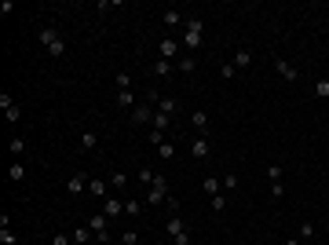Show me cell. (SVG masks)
I'll return each instance as SVG.
<instances>
[{"label": "cell", "instance_id": "6da1fadb", "mask_svg": "<svg viewBox=\"0 0 329 245\" xmlns=\"http://www.w3.org/2000/svg\"><path fill=\"white\" fill-rule=\"evenodd\" d=\"M201 44H205V22H201L198 15H191V19L183 22V48H191V52H198Z\"/></svg>", "mask_w": 329, "mask_h": 245}, {"label": "cell", "instance_id": "7a4b0ae2", "mask_svg": "<svg viewBox=\"0 0 329 245\" xmlns=\"http://www.w3.org/2000/svg\"><path fill=\"white\" fill-rule=\"evenodd\" d=\"M37 40L44 44V48H48V55H52V59H62V55H66V40H62L59 29H52V26L37 29Z\"/></svg>", "mask_w": 329, "mask_h": 245}, {"label": "cell", "instance_id": "3957f363", "mask_svg": "<svg viewBox=\"0 0 329 245\" xmlns=\"http://www.w3.org/2000/svg\"><path fill=\"white\" fill-rule=\"evenodd\" d=\"M165 231H168L172 245H191V231H186V227H183L179 212H168V220H165Z\"/></svg>", "mask_w": 329, "mask_h": 245}, {"label": "cell", "instance_id": "277c9868", "mask_svg": "<svg viewBox=\"0 0 329 245\" xmlns=\"http://www.w3.org/2000/svg\"><path fill=\"white\" fill-rule=\"evenodd\" d=\"M165 202H168V179L154 176V183L147 187V205H165Z\"/></svg>", "mask_w": 329, "mask_h": 245}, {"label": "cell", "instance_id": "5b68a950", "mask_svg": "<svg viewBox=\"0 0 329 245\" xmlns=\"http://www.w3.org/2000/svg\"><path fill=\"white\" fill-rule=\"evenodd\" d=\"M0 110H4V117H8V125H19L22 121V106L15 103L8 91H0Z\"/></svg>", "mask_w": 329, "mask_h": 245}, {"label": "cell", "instance_id": "8992f818", "mask_svg": "<svg viewBox=\"0 0 329 245\" xmlns=\"http://www.w3.org/2000/svg\"><path fill=\"white\" fill-rule=\"evenodd\" d=\"M110 190H114V187H110V179H99V176H88V194L96 198V202H106V198H110Z\"/></svg>", "mask_w": 329, "mask_h": 245}, {"label": "cell", "instance_id": "52a82bcc", "mask_svg": "<svg viewBox=\"0 0 329 245\" xmlns=\"http://www.w3.org/2000/svg\"><path fill=\"white\" fill-rule=\"evenodd\" d=\"M106 220H110V216H103V212H96V216L88 220V227H91V234H96V241H99V245H106V241H110V231H106Z\"/></svg>", "mask_w": 329, "mask_h": 245}, {"label": "cell", "instance_id": "ba28073f", "mask_svg": "<svg viewBox=\"0 0 329 245\" xmlns=\"http://www.w3.org/2000/svg\"><path fill=\"white\" fill-rule=\"evenodd\" d=\"M274 70H278V77H281V81H289V84H293V81H300V70H296L293 63H286V59H274Z\"/></svg>", "mask_w": 329, "mask_h": 245}, {"label": "cell", "instance_id": "9c48e42d", "mask_svg": "<svg viewBox=\"0 0 329 245\" xmlns=\"http://www.w3.org/2000/svg\"><path fill=\"white\" fill-rule=\"evenodd\" d=\"M154 110H158L154 103H139L135 110H132V121H135V125H150V121H154Z\"/></svg>", "mask_w": 329, "mask_h": 245}, {"label": "cell", "instance_id": "30bf717a", "mask_svg": "<svg viewBox=\"0 0 329 245\" xmlns=\"http://www.w3.org/2000/svg\"><path fill=\"white\" fill-rule=\"evenodd\" d=\"M191 154H194L198 161H205V158L212 154V143H209V135H198V139L191 143Z\"/></svg>", "mask_w": 329, "mask_h": 245}, {"label": "cell", "instance_id": "8fae6325", "mask_svg": "<svg viewBox=\"0 0 329 245\" xmlns=\"http://www.w3.org/2000/svg\"><path fill=\"white\" fill-rule=\"evenodd\" d=\"M191 128L198 135H209V114L205 110H191Z\"/></svg>", "mask_w": 329, "mask_h": 245}, {"label": "cell", "instance_id": "7c38bea8", "mask_svg": "<svg viewBox=\"0 0 329 245\" xmlns=\"http://www.w3.org/2000/svg\"><path fill=\"white\" fill-rule=\"evenodd\" d=\"M158 52H161V59H176L179 55V40H172V37H165V40H158Z\"/></svg>", "mask_w": 329, "mask_h": 245}, {"label": "cell", "instance_id": "4fadbf2b", "mask_svg": "<svg viewBox=\"0 0 329 245\" xmlns=\"http://www.w3.org/2000/svg\"><path fill=\"white\" fill-rule=\"evenodd\" d=\"M121 212H124V202H121L117 194H110L106 202H103V216H121Z\"/></svg>", "mask_w": 329, "mask_h": 245}, {"label": "cell", "instance_id": "5bb4252c", "mask_svg": "<svg viewBox=\"0 0 329 245\" xmlns=\"http://www.w3.org/2000/svg\"><path fill=\"white\" fill-rule=\"evenodd\" d=\"M66 190H70V194H84V190H88V176H84V172L70 176V179H66Z\"/></svg>", "mask_w": 329, "mask_h": 245}, {"label": "cell", "instance_id": "9a60e30c", "mask_svg": "<svg viewBox=\"0 0 329 245\" xmlns=\"http://www.w3.org/2000/svg\"><path fill=\"white\" fill-rule=\"evenodd\" d=\"M230 63H234V70H249V66H253V52H249V48H238Z\"/></svg>", "mask_w": 329, "mask_h": 245}, {"label": "cell", "instance_id": "2e32d148", "mask_svg": "<svg viewBox=\"0 0 329 245\" xmlns=\"http://www.w3.org/2000/svg\"><path fill=\"white\" fill-rule=\"evenodd\" d=\"M117 106H121V110H135V106H139V99L132 95V91H117V99H114Z\"/></svg>", "mask_w": 329, "mask_h": 245}, {"label": "cell", "instance_id": "e0dca14e", "mask_svg": "<svg viewBox=\"0 0 329 245\" xmlns=\"http://www.w3.org/2000/svg\"><path fill=\"white\" fill-rule=\"evenodd\" d=\"M8 179H11V183H22V179H26V165H22V161H11V165H8Z\"/></svg>", "mask_w": 329, "mask_h": 245}, {"label": "cell", "instance_id": "ac0fdd59", "mask_svg": "<svg viewBox=\"0 0 329 245\" xmlns=\"http://www.w3.org/2000/svg\"><path fill=\"white\" fill-rule=\"evenodd\" d=\"M8 150H11V158L19 161V158L26 154V139H22V135H11V143H8Z\"/></svg>", "mask_w": 329, "mask_h": 245}, {"label": "cell", "instance_id": "d6986e66", "mask_svg": "<svg viewBox=\"0 0 329 245\" xmlns=\"http://www.w3.org/2000/svg\"><path fill=\"white\" fill-rule=\"evenodd\" d=\"M201 187H205V194H209V198H216V194H223V183H219L216 176H205V183H201Z\"/></svg>", "mask_w": 329, "mask_h": 245}, {"label": "cell", "instance_id": "ffe728a7", "mask_svg": "<svg viewBox=\"0 0 329 245\" xmlns=\"http://www.w3.org/2000/svg\"><path fill=\"white\" fill-rule=\"evenodd\" d=\"M91 238H96V234H91V227L84 223V227H77V231H73V245H88Z\"/></svg>", "mask_w": 329, "mask_h": 245}, {"label": "cell", "instance_id": "44dd1931", "mask_svg": "<svg viewBox=\"0 0 329 245\" xmlns=\"http://www.w3.org/2000/svg\"><path fill=\"white\" fill-rule=\"evenodd\" d=\"M150 125L158 128V132H161V128H168V125H172V114H165V110H154V121H150Z\"/></svg>", "mask_w": 329, "mask_h": 245}, {"label": "cell", "instance_id": "7402d4cb", "mask_svg": "<svg viewBox=\"0 0 329 245\" xmlns=\"http://www.w3.org/2000/svg\"><path fill=\"white\" fill-rule=\"evenodd\" d=\"M0 245H15V234L8 227V216H0Z\"/></svg>", "mask_w": 329, "mask_h": 245}, {"label": "cell", "instance_id": "603a6c76", "mask_svg": "<svg viewBox=\"0 0 329 245\" xmlns=\"http://www.w3.org/2000/svg\"><path fill=\"white\" fill-rule=\"evenodd\" d=\"M172 70H176V66H172L168 59H158V63H154V77H168Z\"/></svg>", "mask_w": 329, "mask_h": 245}, {"label": "cell", "instance_id": "cb8c5ba5", "mask_svg": "<svg viewBox=\"0 0 329 245\" xmlns=\"http://www.w3.org/2000/svg\"><path fill=\"white\" fill-rule=\"evenodd\" d=\"M161 19H165V26H183V22H186V19H183V15H179L176 8H168V11L161 15Z\"/></svg>", "mask_w": 329, "mask_h": 245}, {"label": "cell", "instance_id": "d4e9b609", "mask_svg": "<svg viewBox=\"0 0 329 245\" xmlns=\"http://www.w3.org/2000/svg\"><path fill=\"white\" fill-rule=\"evenodd\" d=\"M176 70H183V73H194V70H198L194 55H179V66H176Z\"/></svg>", "mask_w": 329, "mask_h": 245}, {"label": "cell", "instance_id": "484cf974", "mask_svg": "<svg viewBox=\"0 0 329 245\" xmlns=\"http://www.w3.org/2000/svg\"><path fill=\"white\" fill-rule=\"evenodd\" d=\"M311 238H315V223H311V220H304V223H300V241L307 245Z\"/></svg>", "mask_w": 329, "mask_h": 245}, {"label": "cell", "instance_id": "4316f807", "mask_svg": "<svg viewBox=\"0 0 329 245\" xmlns=\"http://www.w3.org/2000/svg\"><path fill=\"white\" fill-rule=\"evenodd\" d=\"M81 146H84V150H96V146H99V135H96V132H84V135H81Z\"/></svg>", "mask_w": 329, "mask_h": 245}, {"label": "cell", "instance_id": "83f0119b", "mask_svg": "<svg viewBox=\"0 0 329 245\" xmlns=\"http://www.w3.org/2000/svg\"><path fill=\"white\" fill-rule=\"evenodd\" d=\"M158 110H165V114H176V99H168V95H158Z\"/></svg>", "mask_w": 329, "mask_h": 245}, {"label": "cell", "instance_id": "f1b7e54d", "mask_svg": "<svg viewBox=\"0 0 329 245\" xmlns=\"http://www.w3.org/2000/svg\"><path fill=\"white\" fill-rule=\"evenodd\" d=\"M315 95H318V99H329V81H325V77L315 81Z\"/></svg>", "mask_w": 329, "mask_h": 245}, {"label": "cell", "instance_id": "f546056e", "mask_svg": "<svg viewBox=\"0 0 329 245\" xmlns=\"http://www.w3.org/2000/svg\"><path fill=\"white\" fill-rule=\"evenodd\" d=\"M117 91H132V77H128V73H117Z\"/></svg>", "mask_w": 329, "mask_h": 245}, {"label": "cell", "instance_id": "4dcf8cb0", "mask_svg": "<svg viewBox=\"0 0 329 245\" xmlns=\"http://www.w3.org/2000/svg\"><path fill=\"white\" fill-rule=\"evenodd\" d=\"M158 154H161V158H165V161H172V158H176V146H172V143H168V139H165V143H161V146H158Z\"/></svg>", "mask_w": 329, "mask_h": 245}, {"label": "cell", "instance_id": "1f68e13d", "mask_svg": "<svg viewBox=\"0 0 329 245\" xmlns=\"http://www.w3.org/2000/svg\"><path fill=\"white\" fill-rule=\"evenodd\" d=\"M110 187H114V190L128 187V183H124V172H110Z\"/></svg>", "mask_w": 329, "mask_h": 245}, {"label": "cell", "instance_id": "d6a6232c", "mask_svg": "<svg viewBox=\"0 0 329 245\" xmlns=\"http://www.w3.org/2000/svg\"><path fill=\"white\" fill-rule=\"evenodd\" d=\"M267 179L271 183H281V165H267Z\"/></svg>", "mask_w": 329, "mask_h": 245}, {"label": "cell", "instance_id": "836d02e7", "mask_svg": "<svg viewBox=\"0 0 329 245\" xmlns=\"http://www.w3.org/2000/svg\"><path fill=\"white\" fill-rule=\"evenodd\" d=\"M154 176H158V172H150V168H139V183H143V187H150Z\"/></svg>", "mask_w": 329, "mask_h": 245}, {"label": "cell", "instance_id": "e575fe53", "mask_svg": "<svg viewBox=\"0 0 329 245\" xmlns=\"http://www.w3.org/2000/svg\"><path fill=\"white\" fill-rule=\"evenodd\" d=\"M271 198L281 202V198H286V183H271Z\"/></svg>", "mask_w": 329, "mask_h": 245}, {"label": "cell", "instance_id": "d590c367", "mask_svg": "<svg viewBox=\"0 0 329 245\" xmlns=\"http://www.w3.org/2000/svg\"><path fill=\"white\" fill-rule=\"evenodd\" d=\"M139 209H143V205H139L135 198H128V202H124V212H128V216H139Z\"/></svg>", "mask_w": 329, "mask_h": 245}, {"label": "cell", "instance_id": "8d00e7d4", "mask_svg": "<svg viewBox=\"0 0 329 245\" xmlns=\"http://www.w3.org/2000/svg\"><path fill=\"white\" fill-rule=\"evenodd\" d=\"M234 73H238V70H234V63H223V66H219V77H223V81H230Z\"/></svg>", "mask_w": 329, "mask_h": 245}, {"label": "cell", "instance_id": "74e56055", "mask_svg": "<svg viewBox=\"0 0 329 245\" xmlns=\"http://www.w3.org/2000/svg\"><path fill=\"white\" fill-rule=\"evenodd\" d=\"M135 241H139V231H124L121 234V245H135Z\"/></svg>", "mask_w": 329, "mask_h": 245}, {"label": "cell", "instance_id": "f35d334b", "mask_svg": "<svg viewBox=\"0 0 329 245\" xmlns=\"http://www.w3.org/2000/svg\"><path fill=\"white\" fill-rule=\"evenodd\" d=\"M147 139H150V146H161V143H165V132H158V128H154V132L147 135Z\"/></svg>", "mask_w": 329, "mask_h": 245}, {"label": "cell", "instance_id": "ab89813d", "mask_svg": "<svg viewBox=\"0 0 329 245\" xmlns=\"http://www.w3.org/2000/svg\"><path fill=\"white\" fill-rule=\"evenodd\" d=\"M223 209H227V198L216 194V198H212V212H223Z\"/></svg>", "mask_w": 329, "mask_h": 245}, {"label": "cell", "instance_id": "60d3db41", "mask_svg": "<svg viewBox=\"0 0 329 245\" xmlns=\"http://www.w3.org/2000/svg\"><path fill=\"white\" fill-rule=\"evenodd\" d=\"M219 183H223V190H230V187H238V176H234V172H227Z\"/></svg>", "mask_w": 329, "mask_h": 245}, {"label": "cell", "instance_id": "b9f144b4", "mask_svg": "<svg viewBox=\"0 0 329 245\" xmlns=\"http://www.w3.org/2000/svg\"><path fill=\"white\" fill-rule=\"evenodd\" d=\"M70 241H73V238H66V234H55V238H52V245H70Z\"/></svg>", "mask_w": 329, "mask_h": 245}, {"label": "cell", "instance_id": "7bdbcfd3", "mask_svg": "<svg viewBox=\"0 0 329 245\" xmlns=\"http://www.w3.org/2000/svg\"><path fill=\"white\" fill-rule=\"evenodd\" d=\"M281 245H300V238H286V241H281Z\"/></svg>", "mask_w": 329, "mask_h": 245}, {"label": "cell", "instance_id": "ee69618b", "mask_svg": "<svg viewBox=\"0 0 329 245\" xmlns=\"http://www.w3.org/2000/svg\"><path fill=\"white\" fill-rule=\"evenodd\" d=\"M307 245H311V241H307Z\"/></svg>", "mask_w": 329, "mask_h": 245}, {"label": "cell", "instance_id": "f6af8a7d", "mask_svg": "<svg viewBox=\"0 0 329 245\" xmlns=\"http://www.w3.org/2000/svg\"><path fill=\"white\" fill-rule=\"evenodd\" d=\"M70 245H73V241H70Z\"/></svg>", "mask_w": 329, "mask_h": 245}]
</instances>
